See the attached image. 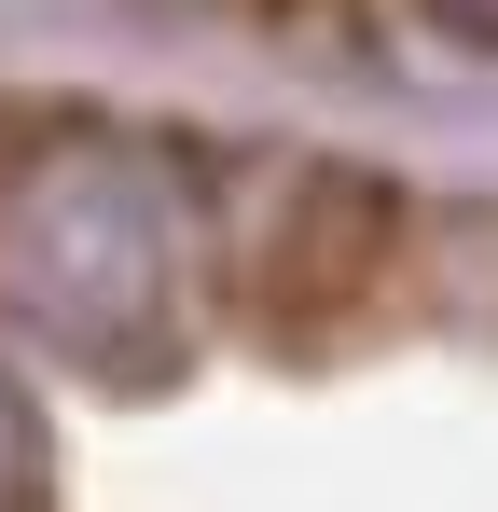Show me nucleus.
Returning a JSON list of instances; mask_svg holds the SVG:
<instances>
[{"instance_id": "obj_1", "label": "nucleus", "mask_w": 498, "mask_h": 512, "mask_svg": "<svg viewBox=\"0 0 498 512\" xmlns=\"http://www.w3.org/2000/svg\"><path fill=\"white\" fill-rule=\"evenodd\" d=\"M180 291H194V180L139 125H28L0 153V319L70 346L83 374L153 388L180 360Z\"/></svg>"}, {"instance_id": "obj_2", "label": "nucleus", "mask_w": 498, "mask_h": 512, "mask_svg": "<svg viewBox=\"0 0 498 512\" xmlns=\"http://www.w3.org/2000/svg\"><path fill=\"white\" fill-rule=\"evenodd\" d=\"M402 250V208L360 167H263V208L222 222V291H236L263 333H332L374 305V277Z\"/></svg>"}, {"instance_id": "obj_3", "label": "nucleus", "mask_w": 498, "mask_h": 512, "mask_svg": "<svg viewBox=\"0 0 498 512\" xmlns=\"http://www.w3.org/2000/svg\"><path fill=\"white\" fill-rule=\"evenodd\" d=\"M0 512H56V429H42L14 360H0Z\"/></svg>"}, {"instance_id": "obj_4", "label": "nucleus", "mask_w": 498, "mask_h": 512, "mask_svg": "<svg viewBox=\"0 0 498 512\" xmlns=\"http://www.w3.org/2000/svg\"><path fill=\"white\" fill-rule=\"evenodd\" d=\"M429 42H457V56H498V0H402Z\"/></svg>"}]
</instances>
